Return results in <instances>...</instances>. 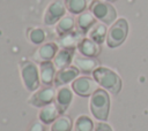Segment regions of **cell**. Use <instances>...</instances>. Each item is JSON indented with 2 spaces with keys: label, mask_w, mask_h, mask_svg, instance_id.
Returning a JSON list of instances; mask_svg holds the SVG:
<instances>
[{
  "label": "cell",
  "mask_w": 148,
  "mask_h": 131,
  "mask_svg": "<svg viewBox=\"0 0 148 131\" xmlns=\"http://www.w3.org/2000/svg\"><path fill=\"white\" fill-rule=\"evenodd\" d=\"M74 54H75V48H62L58 51V53L53 59L54 67L59 70L69 67V64L74 59Z\"/></svg>",
  "instance_id": "obj_15"
},
{
  "label": "cell",
  "mask_w": 148,
  "mask_h": 131,
  "mask_svg": "<svg viewBox=\"0 0 148 131\" xmlns=\"http://www.w3.org/2000/svg\"><path fill=\"white\" fill-rule=\"evenodd\" d=\"M67 10L73 15H80L86 11L87 0H65Z\"/></svg>",
  "instance_id": "obj_21"
},
{
  "label": "cell",
  "mask_w": 148,
  "mask_h": 131,
  "mask_svg": "<svg viewBox=\"0 0 148 131\" xmlns=\"http://www.w3.org/2000/svg\"><path fill=\"white\" fill-rule=\"evenodd\" d=\"M89 34V38L91 40H94L95 43L97 44H103L104 40L106 39V34H108V31H106V26L104 23H96L88 32Z\"/></svg>",
  "instance_id": "obj_19"
},
{
  "label": "cell",
  "mask_w": 148,
  "mask_h": 131,
  "mask_svg": "<svg viewBox=\"0 0 148 131\" xmlns=\"http://www.w3.org/2000/svg\"><path fill=\"white\" fill-rule=\"evenodd\" d=\"M89 10L101 23L105 25L113 24L117 21V10L110 3L103 0H92L89 5Z\"/></svg>",
  "instance_id": "obj_3"
},
{
  "label": "cell",
  "mask_w": 148,
  "mask_h": 131,
  "mask_svg": "<svg viewBox=\"0 0 148 131\" xmlns=\"http://www.w3.org/2000/svg\"><path fill=\"white\" fill-rule=\"evenodd\" d=\"M72 100H73V91L69 87H61L57 91L54 105L57 106L60 115L65 114V111L68 109Z\"/></svg>",
  "instance_id": "obj_12"
},
{
  "label": "cell",
  "mask_w": 148,
  "mask_h": 131,
  "mask_svg": "<svg viewBox=\"0 0 148 131\" xmlns=\"http://www.w3.org/2000/svg\"><path fill=\"white\" fill-rule=\"evenodd\" d=\"M72 90L77 95L87 98V97H91L98 90V84L94 78L88 76H82V77H77L75 80L72 82Z\"/></svg>",
  "instance_id": "obj_6"
},
{
  "label": "cell",
  "mask_w": 148,
  "mask_h": 131,
  "mask_svg": "<svg viewBox=\"0 0 148 131\" xmlns=\"http://www.w3.org/2000/svg\"><path fill=\"white\" fill-rule=\"evenodd\" d=\"M21 77L24 84V87L28 91H37L40 84L39 78V69L37 68L36 63L32 61H23L20 64Z\"/></svg>",
  "instance_id": "obj_5"
},
{
  "label": "cell",
  "mask_w": 148,
  "mask_h": 131,
  "mask_svg": "<svg viewBox=\"0 0 148 131\" xmlns=\"http://www.w3.org/2000/svg\"><path fill=\"white\" fill-rule=\"evenodd\" d=\"M57 53H58V45L54 43H46V44H42L34 52V59L39 63L45 61H51L54 59Z\"/></svg>",
  "instance_id": "obj_9"
},
{
  "label": "cell",
  "mask_w": 148,
  "mask_h": 131,
  "mask_svg": "<svg viewBox=\"0 0 148 131\" xmlns=\"http://www.w3.org/2000/svg\"><path fill=\"white\" fill-rule=\"evenodd\" d=\"M29 40L35 45H42L45 40V32L40 28H30L28 30Z\"/></svg>",
  "instance_id": "obj_23"
},
{
  "label": "cell",
  "mask_w": 148,
  "mask_h": 131,
  "mask_svg": "<svg viewBox=\"0 0 148 131\" xmlns=\"http://www.w3.org/2000/svg\"><path fill=\"white\" fill-rule=\"evenodd\" d=\"M79 74H80L79 69L75 68L74 66H69V67L58 70L56 74V78H54V86L59 87V86L66 85V84L75 80L77 78Z\"/></svg>",
  "instance_id": "obj_11"
},
{
  "label": "cell",
  "mask_w": 148,
  "mask_h": 131,
  "mask_svg": "<svg viewBox=\"0 0 148 131\" xmlns=\"http://www.w3.org/2000/svg\"><path fill=\"white\" fill-rule=\"evenodd\" d=\"M75 131H94L95 130V124L90 117L87 115H81L76 118L74 123Z\"/></svg>",
  "instance_id": "obj_22"
},
{
  "label": "cell",
  "mask_w": 148,
  "mask_h": 131,
  "mask_svg": "<svg viewBox=\"0 0 148 131\" xmlns=\"http://www.w3.org/2000/svg\"><path fill=\"white\" fill-rule=\"evenodd\" d=\"M96 17L92 15V13L90 11V10H88V11H83L82 14H80L79 15V17H77V22H76V24H77V29L80 30V32L81 33H87V32H89V30L96 24Z\"/></svg>",
  "instance_id": "obj_17"
},
{
  "label": "cell",
  "mask_w": 148,
  "mask_h": 131,
  "mask_svg": "<svg viewBox=\"0 0 148 131\" xmlns=\"http://www.w3.org/2000/svg\"><path fill=\"white\" fill-rule=\"evenodd\" d=\"M73 122L68 115H60L51 125V131H72Z\"/></svg>",
  "instance_id": "obj_20"
},
{
  "label": "cell",
  "mask_w": 148,
  "mask_h": 131,
  "mask_svg": "<svg viewBox=\"0 0 148 131\" xmlns=\"http://www.w3.org/2000/svg\"><path fill=\"white\" fill-rule=\"evenodd\" d=\"M74 26H75L74 17H72L71 15H65L57 24V33L60 37H65L73 31Z\"/></svg>",
  "instance_id": "obj_18"
},
{
  "label": "cell",
  "mask_w": 148,
  "mask_h": 131,
  "mask_svg": "<svg viewBox=\"0 0 148 131\" xmlns=\"http://www.w3.org/2000/svg\"><path fill=\"white\" fill-rule=\"evenodd\" d=\"M39 69V78L40 83L44 86H51L54 84V78H56V67L54 63L51 61H45L40 62L38 66Z\"/></svg>",
  "instance_id": "obj_13"
},
{
  "label": "cell",
  "mask_w": 148,
  "mask_h": 131,
  "mask_svg": "<svg viewBox=\"0 0 148 131\" xmlns=\"http://www.w3.org/2000/svg\"><path fill=\"white\" fill-rule=\"evenodd\" d=\"M128 34V23L124 17L118 18L113 24H111L106 34V45L110 48H116L120 46L127 38Z\"/></svg>",
  "instance_id": "obj_4"
},
{
  "label": "cell",
  "mask_w": 148,
  "mask_h": 131,
  "mask_svg": "<svg viewBox=\"0 0 148 131\" xmlns=\"http://www.w3.org/2000/svg\"><path fill=\"white\" fill-rule=\"evenodd\" d=\"M89 108L95 118L101 122H105L110 113V97L108 91L104 88H98L90 97Z\"/></svg>",
  "instance_id": "obj_2"
},
{
  "label": "cell",
  "mask_w": 148,
  "mask_h": 131,
  "mask_svg": "<svg viewBox=\"0 0 148 131\" xmlns=\"http://www.w3.org/2000/svg\"><path fill=\"white\" fill-rule=\"evenodd\" d=\"M94 131H113L112 128L105 123V122H98L96 125H95V130Z\"/></svg>",
  "instance_id": "obj_25"
},
{
  "label": "cell",
  "mask_w": 148,
  "mask_h": 131,
  "mask_svg": "<svg viewBox=\"0 0 148 131\" xmlns=\"http://www.w3.org/2000/svg\"><path fill=\"white\" fill-rule=\"evenodd\" d=\"M103 1H105V2H113V1H117V0H103Z\"/></svg>",
  "instance_id": "obj_26"
},
{
  "label": "cell",
  "mask_w": 148,
  "mask_h": 131,
  "mask_svg": "<svg viewBox=\"0 0 148 131\" xmlns=\"http://www.w3.org/2000/svg\"><path fill=\"white\" fill-rule=\"evenodd\" d=\"M79 52L88 57H96L101 53V45L91 40L90 38H82L77 44Z\"/></svg>",
  "instance_id": "obj_14"
},
{
  "label": "cell",
  "mask_w": 148,
  "mask_h": 131,
  "mask_svg": "<svg viewBox=\"0 0 148 131\" xmlns=\"http://www.w3.org/2000/svg\"><path fill=\"white\" fill-rule=\"evenodd\" d=\"M92 78L102 88H104L113 95L118 94L121 90V78L118 76V74H116L113 70L106 67H98L92 72Z\"/></svg>",
  "instance_id": "obj_1"
},
{
  "label": "cell",
  "mask_w": 148,
  "mask_h": 131,
  "mask_svg": "<svg viewBox=\"0 0 148 131\" xmlns=\"http://www.w3.org/2000/svg\"><path fill=\"white\" fill-rule=\"evenodd\" d=\"M73 64L75 68L79 69L80 72H83V74H92L99 67L98 60H96L95 57H88L84 55L74 56Z\"/></svg>",
  "instance_id": "obj_10"
},
{
  "label": "cell",
  "mask_w": 148,
  "mask_h": 131,
  "mask_svg": "<svg viewBox=\"0 0 148 131\" xmlns=\"http://www.w3.org/2000/svg\"><path fill=\"white\" fill-rule=\"evenodd\" d=\"M28 131H46L45 130V124L42 123L40 121H35V122L31 123Z\"/></svg>",
  "instance_id": "obj_24"
},
{
  "label": "cell",
  "mask_w": 148,
  "mask_h": 131,
  "mask_svg": "<svg viewBox=\"0 0 148 131\" xmlns=\"http://www.w3.org/2000/svg\"><path fill=\"white\" fill-rule=\"evenodd\" d=\"M56 99V90L52 86H44L37 91H35L29 98L28 102L37 108H42L50 103H53Z\"/></svg>",
  "instance_id": "obj_7"
},
{
  "label": "cell",
  "mask_w": 148,
  "mask_h": 131,
  "mask_svg": "<svg viewBox=\"0 0 148 131\" xmlns=\"http://www.w3.org/2000/svg\"><path fill=\"white\" fill-rule=\"evenodd\" d=\"M59 115H60V113H59L57 106L54 103H50V105L40 108V110L38 113V118L42 123L47 125V124H52L59 117Z\"/></svg>",
  "instance_id": "obj_16"
},
{
  "label": "cell",
  "mask_w": 148,
  "mask_h": 131,
  "mask_svg": "<svg viewBox=\"0 0 148 131\" xmlns=\"http://www.w3.org/2000/svg\"><path fill=\"white\" fill-rule=\"evenodd\" d=\"M66 5L65 0H54L52 1L44 14V24L45 25H53L56 22H59L66 14Z\"/></svg>",
  "instance_id": "obj_8"
}]
</instances>
